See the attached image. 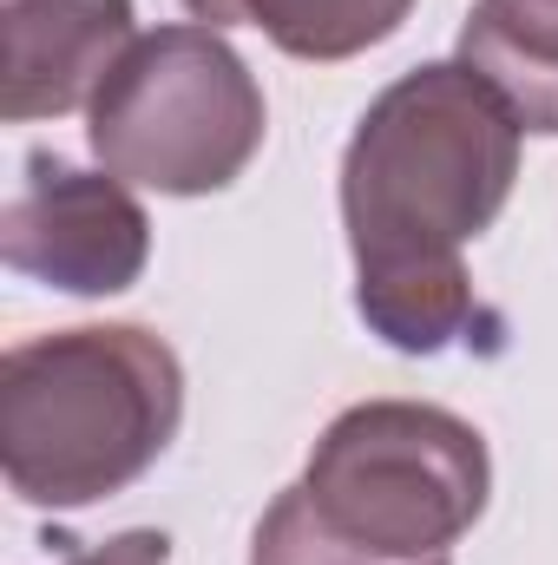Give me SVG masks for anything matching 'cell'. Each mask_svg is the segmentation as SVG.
I'll list each match as a JSON object with an SVG mask.
<instances>
[{
    "mask_svg": "<svg viewBox=\"0 0 558 565\" xmlns=\"http://www.w3.org/2000/svg\"><path fill=\"white\" fill-rule=\"evenodd\" d=\"M519 178V119L453 60L401 73L342 151L355 309L401 349L440 355L480 322L460 250L493 231Z\"/></svg>",
    "mask_w": 558,
    "mask_h": 565,
    "instance_id": "obj_1",
    "label": "cell"
},
{
    "mask_svg": "<svg viewBox=\"0 0 558 565\" xmlns=\"http://www.w3.org/2000/svg\"><path fill=\"white\" fill-rule=\"evenodd\" d=\"M184 369L139 322L60 329L0 362V467L26 507H99L178 440Z\"/></svg>",
    "mask_w": 558,
    "mask_h": 565,
    "instance_id": "obj_2",
    "label": "cell"
},
{
    "mask_svg": "<svg viewBox=\"0 0 558 565\" xmlns=\"http://www.w3.org/2000/svg\"><path fill=\"white\" fill-rule=\"evenodd\" d=\"M329 533L395 565H440L493 493L480 427L433 402H362L322 427L296 480Z\"/></svg>",
    "mask_w": 558,
    "mask_h": 565,
    "instance_id": "obj_3",
    "label": "cell"
},
{
    "mask_svg": "<svg viewBox=\"0 0 558 565\" xmlns=\"http://www.w3.org/2000/svg\"><path fill=\"white\" fill-rule=\"evenodd\" d=\"M93 158L144 191L211 198L264 145V86L217 26L139 33L86 106Z\"/></svg>",
    "mask_w": 558,
    "mask_h": 565,
    "instance_id": "obj_4",
    "label": "cell"
},
{
    "mask_svg": "<svg viewBox=\"0 0 558 565\" xmlns=\"http://www.w3.org/2000/svg\"><path fill=\"white\" fill-rule=\"evenodd\" d=\"M0 257L7 270L66 296H119L144 277L151 217L126 191V178L33 151L0 217Z\"/></svg>",
    "mask_w": 558,
    "mask_h": 565,
    "instance_id": "obj_5",
    "label": "cell"
},
{
    "mask_svg": "<svg viewBox=\"0 0 558 565\" xmlns=\"http://www.w3.org/2000/svg\"><path fill=\"white\" fill-rule=\"evenodd\" d=\"M132 0H7L0 20V113L13 126L93 106L132 53Z\"/></svg>",
    "mask_w": 558,
    "mask_h": 565,
    "instance_id": "obj_6",
    "label": "cell"
},
{
    "mask_svg": "<svg viewBox=\"0 0 558 565\" xmlns=\"http://www.w3.org/2000/svg\"><path fill=\"white\" fill-rule=\"evenodd\" d=\"M460 66L519 119V132H558V0H473Z\"/></svg>",
    "mask_w": 558,
    "mask_h": 565,
    "instance_id": "obj_7",
    "label": "cell"
},
{
    "mask_svg": "<svg viewBox=\"0 0 558 565\" xmlns=\"http://www.w3.org/2000/svg\"><path fill=\"white\" fill-rule=\"evenodd\" d=\"M204 26H257L289 60H355L401 33L415 0H184Z\"/></svg>",
    "mask_w": 558,
    "mask_h": 565,
    "instance_id": "obj_8",
    "label": "cell"
},
{
    "mask_svg": "<svg viewBox=\"0 0 558 565\" xmlns=\"http://www.w3.org/2000/svg\"><path fill=\"white\" fill-rule=\"evenodd\" d=\"M250 565H395V559H375L362 546H348L342 533H329L309 507L302 487H289L270 500V513L257 520V540H250ZM453 565V559H440Z\"/></svg>",
    "mask_w": 558,
    "mask_h": 565,
    "instance_id": "obj_9",
    "label": "cell"
},
{
    "mask_svg": "<svg viewBox=\"0 0 558 565\" xmlns=\"http://www.w3.org/2000/svg\"><path fill=\"white\" fill-rule=\"evenodd\" d=\"M164 559H171V540L139 526V533H119V540H106L93 553H73L66 565H164Z\"/></svg>",
    "mask_w": 558,
    "mask_h": 565,
    "instance_id": "obj_10",
    "label": "cell"
}]
</instances>
